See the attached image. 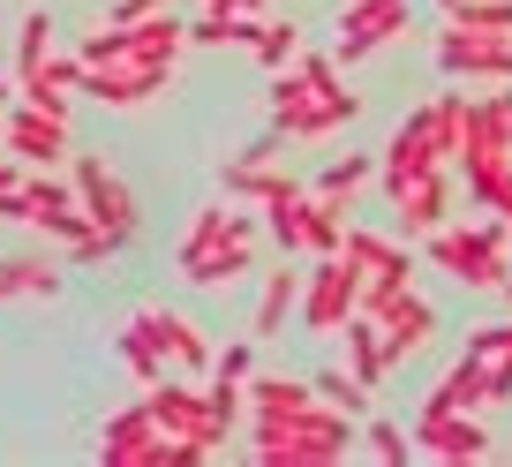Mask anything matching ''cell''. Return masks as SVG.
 <instances>
[{"mask_svg":"<svg viewBox=\"0 0 512 467\" xmlns=\"http://www.w3.org/2000/svg\"><path fill=\"white\" fill-rule=\"evenodd\" d=\"M256 264V204H204L189 219V234H181V249H174V272L189 279V287H211L219 294L226 279H241Z\"/></svg>","mask_w":512,"mask_h":467,"instance_id":"1","label":"cell"},{"mask_svg":"<svg viewBox=\"0 0 512 467\" xmlns=\"http://www.w3.org/2000/svg\"><path fill=\"white\" fill-rule=\"evenodd\" d=\"M430 264L437 272H452L460 287H482V294H497L505 287V272H512V249H505V219L497 211H482L475 226H437L430 234Z\"/></svg>","mask_w":512,"mask_h":467,"instance_id":"2","label":"cell"},{"mask_svg":"<svg viewBox=\"0 0 512 467\" xmlns=\"http://www.w3.org/2000/svg\"><path fill=\"white\" fill-rule=\"evenodd\" d=\"M241 415L256 422V430H279V422H309V430H347L354 437V415H339V407L317 400V385L309 377H241Z\"/></svg>","mask_w":512,"mask_h":467,"instance_id":"3","label":"cell"},{"mask_svg":"<svg viewBox=\"0 0 512 467\" xmlns=\"http://www.w3.org/2000/svg\"><path fill=\"white\" fill-rule=\"evenodd\" d=\"M354 113H362V98L354 91H332L317 98L294 68H272V136H294V144H317V136L347 129Z\"/></svg>","mask_w":512,"mask_h":467,"instance_id":"4","label":"cell"},{"mask_svg":"<svg viewBox=\"0 0 512 467\" xmlns=\"http://www.w3.org/2000/svg\"><path fill=\"white\" fill-rule=\"evenodd\" d=\"M68 189H76L83 219H91L113 249H128L136 234H144V219H136V196H128V181L113 174L106 159H91V151H83V159H68Z\"/></svg>","mask_w":512,"mask_h":467,"instance_id":"5","label":"cell"},{"mask_svg":"<svg viewBox=\"0 0 512 467\" xmlns=\"http://www.w3.org/2000/svg\"><path fill=\"white\" fill-rule=\"evenodd\" d=\"M144 415L159 422L166 437H196L204 452H219L226 437H234V422L219 415V407L204 400L196 385H174V377H159V385H144Z\"/></svg>","mask_w":512,"mask_h":467,"instance_id":"6","label":"cell"},{"mask_svg":"<svg viewBox=\"0 0 512 467\" xmlns=\"http://www.w3.org/2000/svg\"><path fill=\"white\" fill-rule=\"evenodd\" d=\"M354 294H362V272H354V264L332 249V257H317V264L302 272V302H294V317H302L309 332L332 339L339 324L354 317Z\"/></svg>","mask_w":512,"mask_h":467,"instance_id":"7","label":"cell"},{"mask_svg":"<svg viewBox=\"0 0 512 467\" xmlns=\"http://www.w3.org/2000/svg\"><path fill=\"white\" fill-rule=\"evenodd\" d=\"M437 68L467 83H512V31H475V23H452L437 38Z\"/></svg>","mask_w":512,"mask_h":467,"instance_id":"8","label":"cell"},{"mask_svg":"<svg viewBox=\"0 0 512 467\" xmlns=\"http://www.w3.org/2000/svg\"><path fill=\"white\" fill-rule=\"evenodd\" d=\"M437 166H445V151H437V113H430V106H415L400 129H392V144H384L377 181H384V196H392V189H407V181L437 174Z\"/></svg>","mask_w":512,"mask_h":467,"instance_id":"9","label":"cell"},{"mask_svg":"<svg viewBox=\"0 0 512 467\" xmlns=\"http://www.w3.org/2000/svg\"><path fill=\"white\" fill-rule=\"evenodd\" d=\"M407 445H415L422 460H445V467L490 460V430H482V415H460V407H445V415H415V422H407Z\"/></svg>","mask_w":512,"mask_h":467,"instance_id":"10","label":"cell"},{"mask_svg":"<svg viewBox=\"0 0 512 467\" xmlns=\"http://www.w3.org/2000/svg\"><path fill=\"white\" fill-rule=\"evenodd\" d=\"M256 467H332L354 452L347 430H309V422H279V430H256Z\"/></svg>","mask_w":512,"mask_h":467,"instance_id":"11","label":"cell"},{"mask_svg":"<svg viewBox=\"0 0 512 467\" xmlns=\"http://www.w3.org/2000/svg\"><path fill=\"white\" fill-rule=\"evenodd\" d=\"M407 31V0H347L339 8V61H369Z\"/></svg>","mask_w":512,"mask_h":467,"instance_id":"12","label":"cell"},{"mask_svg":"<svg viewBox=\"0 0 512 467\" xmlns=\"http://www.w3.org/2000/svg\"><path fill=\"white\" fill-rule=\"evenodd\" d=\"M166 83H174V68H151V61H113V68H83V98L91 106H151V98H166Z\"/></svg>","mask_w":512,"mask_h":467,"instance_id":"13","label":"cell"},{"mask_svg":"<svg viewBox=\"0 0 512 467\" xmlns=\"http://www.w3.org/2000/svg\"><path fill=\"white\" fill-rule=\"evenodd\" d=\"M392 234L400 242H430L437 226L452 219V166H437V174H422V181H407V189H392Z\"/></svg>","mask_w":512,"mask_h":467,"instance_id":"14","label":"cell"},{"mask_svg":"<svg viewBox=\"0 0 512 467\" xmlns=\"http://www.w3.org/2000/svg\"><path fill=\"white\" fill-rule=\"evenodd\" d=\"M0 144L23 166H68V121H46V113H31L16 98V106L0 113Z\"/></svg>","mask_w":512,"mask_h":467,"instance_id":"15","label":"cell"},{"mask_svg":"<svg viewBox=\"0 0 512 467\" xmlns=\"http://www.w3.org/2000/svg\"><path fill=\"white\" fill-rule=\"evenodd\" d=\"M219 181H226V196H234V204H279V196H302L309 181H294L287 166H272V144H256V151H241L234 166H219Z\"/></svg>","mask_w":512,"mask_h":467,"instance_id":"16","label":"cell"},{"mask_svg":"<svg viewBox=\"0 0 512 467\" xmlns=\"http://www.w3.org/2000/svg\"><path fill=\"white\" fill-rule=\"evenodd\" d=\"M159 437H166V430L144 415V400H136V407H121V415L106 422V437H98V460H106V467H151Z\"/></svg>","mask_w":512,"mask_h":467,"instance_id":"17","label":"cell"},{"mask_svg":"<svg viewBox=\"0 0 512 467\" xmlns=\"http://www.w3.org/2000/svg\"><path fill=\"white\" fill-rule=\"evenodd\" d=\"M113 355H121V370H128V377L159 385V377H166V332H159V309H136V317L113 332Z\"/></svg>","mask_w":512,"mask_h":467,"instance_id":"18","label":"cell"},{"mask_svg":"<svg viewBox=\"0 0 512 467\" xmlns=\"http://www.w3.org/2000/svg\"><path fill=\"white\" fill-rule=\"evenodd\" d=\"M445 407H460V415H490V407H497V400H490V370L460 355V362L430 385V400H422L415 415H445Z\"/></svg>","mask_w":512,"mask_h":467,"instance_id":"19","label":"cell"},{"mask_svg":"<svg viewBox=\"0 0 512 467\" xmlns=\"http://www.w3.org/2000/svg\"><path fill=\"white\" fill-rule=\"evenodd\" d=\"M430 339H437V309L422 302L415 287H407V294H400V309L384 317V355H392V370H407V362H415Z\"/></svg>","mask_w":512,"mask_h":467,"instance_id":"20","label":"cell"},{"mask_svg":"<svg viewBox=\"0 0 512 467\" xmlns=\"http://www.w3.org/2000/svg\"><path fill=\"white\" fill-rule=\"evenodd\" d=\"M189 46V23H174V8L166 16H136L121 23V61H151V68H174V53Z\"/></svg>","mask_w":512,"mask_h":467,"instance_id":"21","label":"cell"},{"mask_svg":"<svg viewBox=\"0 0 512 467\" xmlns=\"http://www.w3.org/2000/svg\"><path fill=\"white\" fill-rule=\"evenodd\" d=\"M294 302H302V264H294V257H279L272 272H264V294H256L249 332H256V339H279V324L294 317Z\"/></svg>","mask_w":512,"mask_h":467,"instance_id":"22","label":"cell"},{"mask_svg":"<svg viewBox=\"0 0 512 467\" xmlns=\"http://www.w3.org/2000/svg\"><path fill=\"white\" fill-rule=\"evenodd\" d=\"M339 257H347L362 279H369V272H415V257H407L392 234H377V226H354V219H347V234H339Z\"/></svg>","mask_w":512,"mask_h":467,"instance_id":"23","label":"cell"},{"mask_svg":"<svg viewBox=\"0 0 512 467\" xmlns=\"http://www.w3.org/2000/svg\"><path fill=\"white\" fill-rule=\"evenodd\" d=\"M61 264L53 257H0V302H53Z\"/></svg>","mask_w":512,"mask_h":467,"instance_id":"24","label":"cell"},{"mask_svg":"<svg viewBox=\"0 0 512 467\" xmlns=\"http://www.w3.org/2000/svg\"><path fill=\"white\" fill-rule=\"evenodd\" d=\"M339 332H347V370L362 377L369 392L384 385V370H392V355H384V324L377 317H362V309H354L347 324H339Z\"/></svg>","mask_w":512,"mask_h":467,"instance_id":"25","label":"cell"},{"mask_svg":"<svg viewBox=\"0 0 512 467\" xmlns=\"http://www.w3.org/2000/svg\"><path fill=\"white\" fill-rule=\"evenodd\" d=\"M339 234H347V204H332V196H302V257H332Z\"/></svg>","mask_w":512,"mask_h":467,"instance_id":"26","label":"cell"},{"mask_svg":"<svg viewBox=\"0 0 512 467\" xmlns=\"http://www.w3.org/2000/svg\"><path fill=\"white\" fill-rule=\"evenodd\" d=\"M159 332H166V362H174V370H211V332H204V324L159 309Z\"/></svg>","mask_w":512,"mask_h":467,"instance_id":"27","label":"cell"},{"mask_svg":"<svg viewBox=\"0 0 512 467\" xmlns=\"http://www.w3.org/2000/svg\"><path fill=\"white\" fill-rule=\"evenodd\" d=\"M46 53H53V16H46V8H31V16L16 23V83L38 76V68H46Z\"/></svg>","mask_w":512,"mask_h":467,"instance_id":"28","label":"cell"},{"mask_svg":"<svg viewBox=\"0 0 512 467\" xmlns=\"http://www.w3.org/2000/svg\"><path fill=\"white\" fill-rule=\"evenodd\" d=\"M369 174H377V159H362V151H347V159H332V166H324L317 181H309V196H332V204H347V196L362 189Z\"/></svg>","mask_w":512,"mask_h":467,"instance_id":"29","label":"cell"},{"mask_svg":"<svg viewBox=\"0 0 512 467\" xmlns=\"http://www.w3.org/2000/svg\"><path fill=\"white\" fill-rule=\"evenodd\" d=\"M309 385H317V400H324V407H339V415H354V422L369 415V385H362L354 370H317Z\"/></svg>","mask_w":512,"mask_h":467,"instance_id":"30","label":"cell"},{"mask_svg":"<svg viewBox=\"0 0 512 467\" xmlns=\"http://www.w3.org/2000/svg\"><path fill=\"white\" fill-rule=\"evenodd\" d=\"M354 445H362V452H377L384 467H407V460H415L407 430H400V422H384V415H362V437H354Z\"/></svg>","mask_w":512,"mask_h":467,"instance_id":"31","label":"cell"},{"mask_svg":"<svg viewBox=\"0 0 512 467\" xmlns=\"http://www.w3.org/2000/svg\"><path fill=\"white\" fill-rule=\"evenodd\" d=\"M467 106H475L467 91H437V98H430V113H437V151H445V166H452V151L467 144Z\"/></svg>","mask_w":512,"mask_h":467,"instance_id":"32","label":"cell"},{"mask_svg":"<svg viewBox=\"0 0 512 467\" xmlns=\"http://www.w3.org/2000/svg\"><path fill=\"white\" fill-rule=\"evenodd\" d=\"M294 46H302V31H294V23H279V16H256L249 53H256L264 68H287V61H294Z\"/></svg>","mask_w":512,"mask_h":467,"instance_id":"33","label":"cell"},{"mask_svg":"<svg viewBox=\"0 0 512 467\" xmlns=\"http://www.w3.org/2000/svg\"><path fill=\"white\" fill-rule=\"evenodd\" d=\"M16 98H23L31 113H46V121H68V113H76V91H53L46 76H23V83H16Z\"/></svg>","mask_w":512,"mask_h":467,"instance_id":"34","label":"cell"},{"mask_svg":"<svg viewBox=\"0 0 512 467\" xmlns=\"http://www.w3.org/2000/svg\"><path fill=\"white\" fill-rule=\"evenodd\" d=\"M68 53H76L83 68H113V61H121V23H98V31H83Z\"/></svg>","mask_w":512,"mask_h":467,"instance_id":"35","label":"cell"},{"mask_svg":"<svg viewBox=\"0 0 512 467\" xmlns=\"http://www.w3.org/2000/svg\"><path fill=\"white\" fill-rule=\"evenodd\" d=\"M452 23H475V31H512V0H452Z\"/></svg>","mask_w":512,"mask_h":467,"instance_id":"36","label":"cell"},{"mask_svg":"<svg viewBox=\"0 0 512 467\" xmlns=\"http://www.w3.org/2000/svg\"><path fill=\"white\" fill-rule=\"evenodd\" d=\"M38 76H46L53 91H76V98H83V61H76V53H68V46H53V53H46V68H38Z\"/></svg>","mask_w":512,"mask_h":467,"instance_id":"37","label":"cell"},{"mask_svg":"<svg viewBox=\"0 0 512 467\" xmlns=\"http://www.w3.org/2000/svg\"><path fill=\"white\" fill-rule=\"evenodd\" d=\"M0 219H8V226H23V159H8V166H0Z\"/></svg>","mask_w":512,"mask_h":467,"instance_id":"38","label":"cell"},{"mask_svg":"<svg viewBox=\"0 0 512 467\" xmlns=\"http://www.w3.org/2000/svg\"><path fill=\"white\" fill-rule=\"evenodd\" d=\"M256 370V347H211V377H226V385H241V377Z\"/></svg>","mask_w":512,"mask_h":467,"instance_id":"39","label":"cell"},{"mask_svg":"<svg viewBox=\"0 0 512 467\" xmlns=\"http://www.w3.org/2000/svg\"><path fill=\"white\" fill-rule=\"evenodd\" d=\"M174 0H113V23H136V16H166Z\"/></svg>","mask_w":512,"mask_h":467,"instance_id":"40","label":"cell"},{"mask_svg":"<svg viewBox=\"0 0 512 467\" xmlns=\"http://www.w3.org/2000/svg\"><path fill=\"white\" fill-rule=\"evenodd\" d=\"M204 8H226V16H264L272 0H204Z\"/></svg>","mask_w":512,"mask_h":467,"instance_id":"41","label":"cell"},{"mask_svg":"<svg viewBox=\"0 0 512 467\" xmlns=\"http://www.w3.org/2000/svg\"><path fill=\"white\" fill-rule=\"evenodd\" d=\"M8 106H16V76H0V113H8Z\"/></svg>","mask_w":512,"mask_h":467,"instance_id":"42","label":"cell"},{"mask_svg":"<svg viewBox=\"0 0 512 467\" xmlns=\"http://www.w3.org/2000/svg\"><path fill=\"white\" fill-rule=\"evenodd\" d=\"M497 294H505V302H512V272H505V287H497Z\"/></svg>","mask_w":512,"mask_h":467,"instance_id":"43","label":"cell"},{"mask_svg":"<svg viewBox=\"0 0 512 467\" xmlns=\"http://www.w3.org/2000/svg\"><path fill=\"white\" fill-rule=\"evenodd\" d=\"M437 8H445V16H452V0H437Z\"/></svg>","mask_w":512,"mask_h":467,"instance_id":"44","label":"cell"}]
</instances>
